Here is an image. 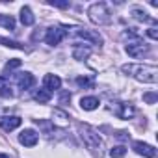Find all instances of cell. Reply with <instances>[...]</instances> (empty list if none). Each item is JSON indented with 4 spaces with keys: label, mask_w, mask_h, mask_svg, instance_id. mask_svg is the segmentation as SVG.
Wrapping results in <instances>:
<instances>
[{
    "label": "cell",
    "mask_w": 158,
    "mask_h": 158,
    "mask_svg": "<svg viewBox=\"0 0 158 158\" xmlns=\"http://www.w3.org/2000/svg\"><path fill=\"white\" fill-rule=\"evenodd\" d=\"M123 73L132 74L136 80L145 82V84L158 82V69L154 65H123Z\"/></svg>",
    "instance_id": "cell-1"
},
{
    "label": "cell",
    "mask_w": 158,
    "mask_h": 158,
    "mask_svg": "<svg viewBox=\"0 0 158 158\" xmlns=\"http://www.w3.org/2000/svg\"><path fill=\"white\" fill-rule=\"evenodd\" d=\"M80 138L84 141V145L88 149H91L93 152H99L101 154V149H102V139L101 136L97 134V130H93L91 127L88 125H80Z\"/></svg>",
    "instance_id": "cell-2"
},
{
    "label": "cell",
    "mask_w": 158,
    "mask_h": 158,
    "mask_svg": "<svg viewBox=\"0 0 158 158\" xmlns=\"http://www.w3.org/2000/svg\"><path fill=\"white\" fill-rule=\"evenodd\" d=\"M88 15H89V21L95 23V24H106V23H110V11H108L106 4H102V2L89 6Z\"/></svg>",
    "instance_id": "cell-3"
},
{
    "label": "cell",
    "mask_w": 158,
    "mask_h": 158,
    "mask_svg": "<svg viewBox=\"0 0 158 158\" xmlns=\"http://www.w3.org/2000/svg\"><path fill=\"white\" fill-rule=\"evenodd\" d=\"M127 52L132 58H141L143 54L149 52V45H145L138 35H134V41H128V45H127Z\"/></svg>",
    "instance_id": "cell-4"
},
{
    "label": "cell",
    "mask_w": 158,
    "mask_h": 158,
    "mask_svg": "<svg viewBox=\"0 0 158 158\" xmlns=\"http://www.w3.org/2000/svg\"><path fill=\"white\" fill-rule=\"evenodd\" d=\"M65 37H67V30L61 28V26H54V28H48V30H47L45 41H47L50 47H56V45H60Z\"/></svg>",
    "instance_id": "cell-5"
},
{
    "label": "cell",
    "mask_w": 158,
    "mask_h": 158,
    "mask_svg": "<svg viewBox=\"0 0 158 158\" xmlns=\"http://www.w3.org/2000/svg\"><path fill=\"white\" fill-rule=\"evenodd\" d=\"M114 114H115L119 119H130V117L136 114V110H134V106L128 104V102H117L115 108H114Z\"/></svg>",
    "instance_id": "cell-6"
},
{
    "label": "cell",
    "mask_w": 158,
    "mask_h": 158,
    "mask_svg": "<svg viewBox=\"0 0 158 158\" xmlns=\"http://www.w3.org/2000/svg\"><path fill=\"white\" fill-rule=\"evenodd\" d=\"M132 149H134L138 154L145 156V158H156V149H154L152 145H147V143H143V141H134Z\"/></svg>",
    "instance_id": "cell-7"
},
{
    "label": "cell",
    "mask_w": 158,
    "mask_h": 158,
    "mask_svg": "<svg viewBox=\"0 0 158 158\" xmlns=\"http://www.w3.org/2000/svg\"><path fill=\"white\" fill-rule=\"evenodd\" d=\"M52 123H54L56 127H60V128L69 127V114H67L65 110H61V108H56V110L52 112Z\"/></svg>",
    "instance_id": "cell-8"
},
{
    "label": "cell",
    "mask_w": 158,
    "mask_h": 158,
    "mask_svg": "<svg viewBox=\"0 0 158 158\" xmlns=\"http://www.w3.org/2000/svg\"><path fill=\"white\" fill-rule=\"evenodd\" d=\"M37 132L35 130H32V128H26V130H23L21 132V136H19V141L24 145V147H34L35 143H37Z\"/></svg>",
    "instance_id": "cell-9"
},
{
    "label": "cell",
    "mask_w": 158,
    "mask_h": 158,
    "mask_svg": "<svg viewBox=\"0 0 158 158\" xmlns=\"http://www.w3.org/2000/svg\"><path fill=\"white\" fill-rule=\"evenodd\" d=\"M21 117H17V115H6V117H0V127H2L6 132H10V130H15L19 125H21Z\"/></svg>",
    "instance_id": "cell-10"
},
{
    "label": "cell",
    "mask_w": 158,
    "mask_h": 158,
    "mask_svg": "<svg viewBox=\"0 0 158 158\" xmlns=\"http://www.w3.org/2000/svg\"><path fill=\"white\" fill-rule=\"evenodd\" d=\"M76 35L82 37V39H88V41H91V43H95V45H101V43H102V37H101L97 32H93V30L78 28V30H76Z\"/></svg>",
    "instance_id": "cell-11"
},
{
    "label": "cell",
    "mask_w": 158,
    "mask_h": 158,
    "mask_svg": "<svg viewBox=\"0 0 158 158\" xmlns=\"http://www.w3.org/2000/svg\"><path fill=\"white\" fill-rule=\"evenodd\" d=\"M34 82H35V78H34V74H30V73L17 74V84H19L21 89H30V88L34 86Z\"/></svg>",
    "instance_id": "cell-12"
},
{
    "label": "cell",
    "mask_w": 158,
    "mask_h": 158,
    "mask_svg": "<svg viewBox=\"0 0 158 158\" xmlns=\"http://www.w3.org/2000/svg\"><path fill=\"white\" fill-rule=\"evenodd\" d=\"M43 82H45V89H48V91L60 89V86H61V80H60V76H56V74H47Z\"/></svg>",
    "instance_id": "cell-13"
},
{
    "label": "cell",
    "mask_w": 158,
    "mask_h": 158,
    "mask_svg": "<svg viewBox=\"0 0 158 158\" xmlns=\"http://www.w3.org/2000/svg\"><path fill=\"white\" fill-rule=\"evenodd\" d=\"M89 54H91V48L89 47H84V45H76L74 50H73V58L74 60H86Z\"/></svg>",
    "instance_id": "cell-14"
},
{
    "label": "cell",
    "mask_w": 158,
    "mask_h": 158,
    "mask_svg": "<svg viewBox=\"0 0 158 158\" xmlns=\"http://www.w3.org/2000/svg\"><path fill=\"white\" fill-rule=\"evenodd\" d=\"M34 21H35V17H34L32 10H30L28 6H24V8L21 10V23H23L24 26H32V24H34Z\"/></svg>",
    "instance_id": "cell-15"
},
{
    "label": "cell",
    "mask_w": 158,
    "mask_h": 158,
    "mask_svg": "<svg viewBox=\"0 0 158 158\" xmlns=\"http://www.w3.org/2000/svg\"><path fill=\"white\" fill-rule=\"evenodd\" d=\"M80 106L84 108V110H95V108H99V99L97 97H82V101H80Z\"/></svg>",
    "instance_id": "cell-16"
},
{
    "label": "cell",
    "mask_w": 158,
    "mask_h": 158,
    "mask_svg": "<svg viewBox=\"0 0 158 158\" xmlns=\"http://www.w3.org/2000/svg\"><path fill=\"white\" fill-rule=\"evenodd\" d=\"M0 95L2 97H11L13 93H11V86L8 84V80L4 76H0Z\"/></svg>",
    "instance_id": "cell-17"
},
{
    "label": "cell",
    "mask_w": 158,
    "mask_h": 158,
    "mask_svg": "<svg viewBox=\"0 0 158 158\" xmlns=\"http://www.w3.org/2000/svg\"><path fill=\"white\" fill-rule=\"evenodd\" d=\"M132 17H134L136 21H141V23H151V21H152V19H151L143 10H139V8H134V10H132Z\"/></svg>",
    "instance_id": "cell-18"
},
{
    "label": "cell",
    "mask_w": 158,
    "mask_h": 158,
    "mask_svg": "<svg viewBox=\"0 0 158 158\" xmlns=\"http://www.w3.org/2000/svg\"><path fill=\"white\" fill-rule=\"evenodd\" d=\"M34 97H35V101H37L39 104H45V102H48V101H50L52 93H50L48 89H39V91H37Z\"/></svg>",
    "instance_id": "cell-19"
},
{
    "label": "cell",
    "mask_w": 158,
    "mask_h": 158,
    "mask_svg": "<svg viewBox=\"0 0 158 158\" xmlns=\"http://www.w3.org/2000/svg\"><path fill=\"white\" fill-rule=\"evenodd\" d=\"M0 26H4L6 30H15V21L11 15H0Z\"/></svg>",
    "instance_id": "cell-20"
},
{
    "label": "cell",
    "mask_w": 158,
    "mask_h": 158,
    "mask_svg": "<svg viewBox=\"0 0 158 158\" xmlns=\"http://www.w3.org/2000/svg\"><path fill=\"white\" fill-rule=\"evenodd\" d=\"M125 154H127V149H125L123 145H115V147L110 151V156H112V158H123Z\"/></svg>",
    "instance_id": "cell-21"
},
{
    "label": "cell",
    "mask_w": 158,
    "mask_h": 158,
    "mask_svg": "<svg viewBox=\"0 0 158 158\" xmlns=\"http://www.w3.org/2000/svg\"><path fill=\"white\" fill-rule=\"evenodd\" d=\"M76 84L80 86V88H88V89L93 88V80H91V78H86V76H78L76 78Z\"/></svg>",
    "instance_id": "cell-22"
},
{
    "label": "cell",
    "mask_w": 158,
    "mask_h": 158,
    "mask_svg": "<svg viewBox=\"0 0 158 158\" xmlns=\"http://www.w3.org/2000/svg\"><path fill=\"white\" fill-rule=\"evenodd\" d=\"M19 65H21V60H17V58H13V60H10V61L6 63V69H4V71H6V73H10V71H13V69H17Z\"/></svg>",
    "instance_id": "cell-23"
},
{
    "label": "cell",
    "mask_w": 158,
    "mask_h": 158,
    "mask_svg": "<svg viewBox=\"0 0 158 158\" xmlns=\"http://www.w3.org/2000/svg\"><path fill=\"white\" fill-rule=\"evenodd\" d=\"M0 43L6 45V47H11V48H23L21 43H17V41H10V39H4V37H0Z\"/></svg>",
    "instance_id": "cell-24"
},
{
    "label": "cell",
    "mask_w": 158,
    "mask_h": 158,
    "mask_svg": "<svg viewBox=\"0 0 158 158\" xmlns=\"http://www.w3.org/2000/svg\"><path fill=\"white\" fill-rule=\"evenodd\" d=\"M156 99H158V97H156V93H145V95H143V101H145V102H149V104H154V102H156Z\"/></svg>",
    "instance_id": "cell-25"
},
{
    "label": "cell",
    "mask_w": 158,
    "mask_h": 158,
    "mask_svg": "<svg viewBox=\"0 0 158 158\" xmlns=\"http://www.w3.org/2000/svg\"><path fill=\"white\" fill-rule=\"evenodd\" d=\"M147 35H149L151 39H158V30H156V28H149V30H147Z\"/></svg>",
    "instance_id": "cell-26"
},
{
    "label": "cell",
    "mask_w": 158,
    "mask_h": 158,
    "mask_svg": "<svg viewBox=\"0 0 158 158\" xmlns=\"http://www.w3.org/2000/svg\"><path fill=\"white\" fill-rule=\"evenodd\" d=\"M67 101H71V95H69L67 91H63V93H61V97H60V104H65Z\"/></svg>",
    "instance_id": "cell-27"
},
{
    "label": "cell",
    "mask_w": 158,
    "mask_h": 158,
    "mask_svg": "<svg viewBox=\"0 0 158 158\" xmlns=\"http://www.w3.org/2000/svg\"><path fill=\"white\" fill-rule=\"evenodd\" d=\"M52 6H56V8H69V2H52Z\"/></svg>",
    "instance_id": "cell-28"
},
{
    "label": "cell",
    "mask_w": 158,
    "mask_h": 158,
    "mask_svg": "<svg viewBox=\"0 0 158 158\" xmlns=\"http://www.w3.org/2000/svg\"><path fill=\"white\" fill-rule=\"evenodd\" d=\"M0 158H8V156H6V154H0Z\"/></svg>",
    "instance_id": "cell-29"
}]
</instances>
